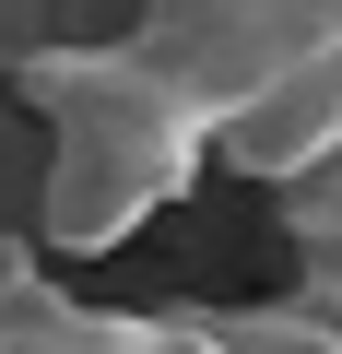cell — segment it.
Returning <instances> with one entry per match:
<instances>
[{
	"label": "cell",
	"instance_id": "6da1fadb",
	"mask_svg": "<svg viewBox=\"0 0 342 354\" xmlns=\"http://www.w3.org/2000/svg\"><path fill=\"white\" fill-rule=\"evenodd\" d=\"M12 95L48 118V165H36V236L48 248H118L130 225H153L165 201L213 165L201 106L165 83L130 36H59L12 71Z\"/></svg>",
	"mask_w": 342,
	"mask_h": 354
},
{
	"label": "cell",
	"instance_id": "7a4b0ae2",
	"mask_svg": "<svg viewBox=\"0 0 342 354\" xmlns=\"http://www.w3.org/2000/svg\"><path fill=\"white\" fill-rule=\"evenodd\" d=\"M130 48L201 106V130L225 106H248L260 83H283L295 59L342 48V0H142Z\"/></svg>",
	"mask_w": 342,
	"mask_h": 354
},
{
	"label": "cell",
	"instance_id": "3957f363",
	"mask_svg": "<svg viewBox=\"0 0 342 354\" xmlns=\"http://www.w3.org/2000/svg\"><path fill=\"white\" fill-rule=\"evenodd\" d=\"M225 330H236V354H342V319H307V307H260Z\"/></svg>",
	"mask_w": 342,
	"mask_h": 354
},
{
	"label": "cell",
	"instance_id": "277c9868",
	"mask_svg": "<svg viewBox=\"0 0 342 354\" xmlns=\"http://www.w3.org/2000/svg\"><path fill=\"white\" fill-rule=\"evenodd\" d=\"M59 12L71 0H0V71H24L36 48H59Z\"/></svg>",
	"mask_w": 342,
	"mask_h": 354
},
{
	"label": "cell",
	"instance_id": "5b68a950",
	"mask_svg": "<svg viewBox=\"0 0 342 354\" xmlns=\"http://www.w3.org/2000/svg\"><path fill=\"white\" fill-rule=\"evenodd\" d=\"M24 295H36V272H24V248H12V236H0V330L24 319Z\"/></svg>",
	"mask_w": 342,
	"mask_h": 354
}]
</instances>
